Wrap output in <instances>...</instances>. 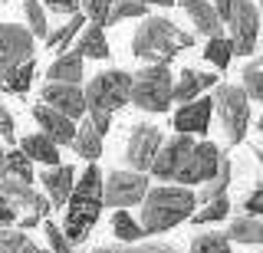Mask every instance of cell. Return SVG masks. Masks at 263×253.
Returning <instances> with one entry per match:
<instances>
[{
	"label": "cell",
	"mask_w": 263,
	"mask_h": 253,
	"mask_svg": "<svg viewBox=\"0 0 263 253\" xmlns=\"http://www.w3.org/2000/svg\"><path fill=\"white\" fill-rule=\"evenodd\" d=\"M187 46H194V33L178 30L168 17H145L132 33V56L145 60L148 66H168Z\"/></svg>",
	"instance_id": "obj_1"
},
{
	"label": "cell",
	"mask_w": 263,
	"mask_h": 253,
	"mask_svg": "<svg viewBox=\"0 0 263 253\" xmlns=\"http://www.w3.org/2000/svg\"><path fill=\"white\" fill-rule=\"evenodd\" d=\"M66 204H69V207H66V224L60 230L69 243H82L92 233L96 220L102 214V171L96 165H89L82 171V178L72 184V194H69Z\"/></svg>",
	"instance_id": "obj_2"
},
{
	"label": "cell",
	"mask_w": 263,
	"mask_h": 253,
	"mask_svg": "<svg viewBox=\"0 0 263 253\" xmlns=\"http://www.w3.org/2000/svg\"><path fill=\"white\" fill-rule=\"evenodd\" d=\"M197 207V198L191 187H148L145 201H142V230L148 233H164L171 227H178L181 220H187Z\"/></svg>",
	"instance_id": "obj_3"
},
{
	"label": "cell",
	"mask_w": 263,
	"mask_h": 253,
	"mask_svg": "<svg viewBox=\"0 0 263 253\" xmlns=\"http://www.w3.org/2000/svg\"><path fill=\"white\" fill-rule=\"evenodd\" d=\"M171 86H175V76H171L168 66H142L138 72H132V92L128 102L142 112H168L171 109Z\"/></svg>",
	"instance_id": "obj_4"
},
{
	"label": "cell",
	"mask_w": 263,
	"mask_h": 253,
	"mask_svg": "<svg viewBox=\"0 0 263 253\" xmlns=\"http://www.w3.org/2000/svg\"><path fill=\"white\" fill-rule=\"evenodd\" d=\"M214 112L220 115V125H224L227 145H240L247 138V128H250V99L243 95L240 86L234 83H217L214 86Z\"/></svg>",
	"instance_id": "obj_5"
},
{
	"label": "cell",
	"mask_w": 263,
	"mask_h": 253,
	"mask_svg": "<svg viewBox=\"0 0 263 253\" xmlns=\"http://www.w3.org/2000/svg\"><path fill=\"white\" fill-rule=\"evenodd\" d=\"M128 92H132V72L125 69H105L82 89V99H86V112H102L112 115L122 105H128Z\"/></svg>",
	"instance_id": "obj_6"
},
{
	"label": "cell",
	"mask_w": 263,
	"mask_h": 253,
	"mask_svg": "<svg viewBox=\"0 0 263 253\" xmlns=\"http://www.w3.org/2000/svg\"><path fill=\"white\" fill-rule=\"evenodd\" d=\"M0 194L13 204V210L20 214V227H23V230L43 224L46 214L53 210V204H49L40 191H33V184L16 181V178H4V181H0Z\"/></svg>",
	"instance_id": "obj_7"
},
{
	"label": "cell",
	"mask_w": 263,
	"mask_h": 253,
	"mask_svg": "<svg viewBox=\"0 0 263 253\" xmlns=\"http://www.w3.org/2000/svg\"><path fill=\"white\" fill-rule=\"evenodd\" d=\"M148 194V178L138 171H109L102 178V204L105 207H135Z\"/></svg>",
	"instance_id": "obj_8"
},
{
	"label": "cell",
	"mask_w": 263,
	"mask_h": 253,
	"mask_svg": "<svg viewBox=\"0 0 263 253\" xmlns=\"http://www.w3.org/2000/svg\"><path fill=\"white\" fill-rule=\"evenodd\" d=\"M230 27V46L237 56H250L257 50V36H260V10L253 0H234V10L227 17Z\"/></svg>",
	"instance_id": "obj_9"
},
{
	"label": "cell",
	"mask_w": 263,
	"mask_h": 253,
	"mask_svg": "<svg viewBox=\"0 0 263 253\" xmlns=\"http://www.w3.org/2000/svg\"><path fill=\"white\" fill-rule=\"evenodd\" d=\"M33 46L36 43H33L27 27H20V23H0V83L16 66L33 60Z\"/></svg>",
	"instance_id": "obj_10"
},
{
	"label": "cell",
	"mask_w": 263,
	"mask_h": 253,
	"mask_svg": "<svg viewBox=\"0 0 263 253\" xmlns=\"http://www.w3.org/2000/svg\"><path fill=\"white\" fill-rule=\"evenodd\" d=\"M164 142L161 128L148 125V122H142V125H132V135H128V145H125V161H128V171H138V174H145L148 168H152L155 154H158Z\"/></svg>",
	"instance_id": "obj_11"
},
{
	"label": "cell",
	"mask_w": 263,
	"mask_h": 253,
	"mask_svg": "<svg viewBox=\"0 0 263 253\" xmlns=\"http://www.w3.org/2000/svg\"><path fill=\"white\" fill-rule=\"evenodd\" d=\"M220 158H224V151H220L214 142H194V148H191V154H187L184 168L178 171L175 181H181V187L211 181V178L217 174V168H220Z\"/></svg>",
	"instance_id": "obj_12"
},
{
	"label": "cell",
	"mask_w": 263,
	"mask_h": 253,
	"mask_svg": "<svg viewBox=\"0 0 263 253\" xmlns=\"http://www.w3.org/2000/svg\"><path fill=\"white\" fill-rule=\"evenodd\" d=\"M191 148H194V138H191V135H175V138H164L148 171H152V174L158 178V181H175V178H178V171L184 168V161H187V154H191Z\"/></svg>",
	"instance_id": "obj_13"
},
{
	"label": "cell",
	"mask_w": 263,
	"mask_h": 253,
	"mask_svg": "<svg viewBox=\"0 0 263 253\" xmlns=\"http://www.w3.org/2000/svg\"><path fill=\"white\" fill-rule=\"evenodd\" d=\"M40 105L60 112V115L76 122L82 112H86V99H82L79 86H66V83H46L43 92H40Z\"/></svg>",
	"instance_id": "obj_14"
},
{
	"label": "cell",
	"mask_w": 263,
	"mask_h": 253,
	"mask_svg": "<svg viewBox=\"0 0 263 253\" xmlns=\"http://www.w3.org/2000/svg\"><path fill=\"white\" fill-rule=\"evenodd\" d=\"M214 112V99L211 95H197L194 102L181 105L175 112V132L178 135H204L208 132V122Z\"/></svg>",
	"instance_id": "obj_15"
},
{
	"label": "cell",
	"mask_w": 263,
	"mask_h": 253,
	"mask_svg": "<svg viewBox=\"0 0 263 253\" xmlns=\"http://www.w3.org/2000/svg\"><path fill=\"white\" fill-rule=\"evenodd\" d=\"M33 119H36V125L43 128V135L56 145V148H60V145H72V135H76V122L72 119L46 109V105H36V109H33Z\"/></svg>",
	"instance_id": "obj_16"
},
{
	"label": "cell",
	"mask_w": 263,
	"mask_h": 253,
	"mask_svg": "<svg viewBox=\"0 0 263 253\" xmlns=\"http://www.w3.org/2000/svg\"><path fill=\"white\" fill-rule=\"evenodd\" d=\"M217 86V76H211V72H201V69H184L181 76L175 79V86H171V102H194L197 95H204L208 89Z\"/></svg>",
	"instance_id": "obj_17"
},
{
	"label": "cell",
	"mask_w": 263,
	"mask_h": 253,
	"mask_svg": "<svg viewBox=\"0 0 263 253\" xmlns=\"http://www.w3.org/2000/svg\"><path fill=\"white\" fill-rule=\"evenodd\" d=\"M40 181H43L46 194H49L46 201L53 204V207H63V204L69 201V194H72V184H76V171L69 165H56V168H46Z\"/></svg>",
	"instance_id": "obj_18"
},
{
	"label": "cell",
	"mask_w": 263,
	"mask_h": 253,
	"mask_svg": "<svg viewBox=\"0 0 263 253\" xmlns=\"http://www.w3.org/2000/svg\"><path fill=\"white\" fill-rule=\"evenodd\" d=\"M181 7H184V13L191 17L194 30H197L201 36L214 40V36H220V33H224V23H220L217 10L211 7V0H184Z\"/></svg>",
	"instance_id": "obj_19"
},
{
	"label": "cell",
	"mask_w": 263,
	"mask_h": 253,
	"mask_svg": "<svg viewBox=\"0 0 263 253\" xmlns=\"http://www.w3.org/2000/svg\"><path fill=\"white\" fill-rule=\"evenodd\" d=\"M20 151L27 154L30 161H40V165H46V168L60 165V148H56L43 132H33L27 138H20Z\"/></svg>",
	"instance_id": "obj_20"
},
{
	"label": "cell",
	"mask_w": 263,
	"mask_h": 253,
	"mask_svg": "<svg viewBox=\"0 0 263 253\" xmlns=\"http://www.w3.org/2000/svg\"><path fill=\"white\" fill-rule=\"evenodd\" d=\"M82 56L72 50V53H63V56H56L53 63H49V83H66V86H79V79H82Z\"/></svg>",
	"instance_id": "obj_21"
},
{
	"label": "cell",
	"mask_w": 263,
	"mask_h": 253,
	"mask_svg": "<svg viewBox=\"0 0 263 253\" xmlns=\"http://www.w3.org/2000/svg\"><path fill=\"white\" fill-rule=\"evenodd\" d=\"M230 181H234V165H230V158L224 154L220 158V168H217V174L211 178V181H204L201 184V191L194 194L197 204H208V201H217V198H227V187Z\"/></svg>",
	"instance_id": "obj_22"
},
{
	"label": "cell",
	"mask_w": 263,
	"mask_h": 253,
	"mask_svg": "<svg viewBox=\"0 0 263 253\" xmlns=\"http://www.w3.org/2000/svg\"><path fill=\"white\" fill-rule=\"evenodd\" d=\"M227 240H237V243H253V247H263V217H234L227 227Z\"/></svg>",
	"instance_id": "obj_23"
},
{
	"label": "cell",
	"mask_w": 263,
	"mask_h": 253,
	"mask_svg": "<svg viewBox=\"0 0 263 253\" xmlns=\"http://www.w3.org/2000/svg\"><path fill=\"white\" fill-rule=\"evenodd\" d=\"M76 53L82 56V60H109V40H105V30L99 27V23H89L86 33L79 36V46Z\"/></svg>",
	"instance_id": "obj_24"
},
{
	"label": "cell",
	"mask_w": 263,
	"mask_h": 253,
	"mask_svg": "<svg viewBox=\"0 0 263 253\" xmlns=\"http://www.w3.org/2000/svg\"><path fill=\"white\" fill-rule=\"evenodd\" d=\"M72 151H76L79 158H86V161H96L99 154H102V138H99V132L89 125V122L76 125V135H72Z\"/></svg>",
	"instance_id": "obj_25"
},
{
	"label": "cell",
	"mask_w": 263,
	"mask_h": 253,
	"mask_svg": "<svg viewBox=\"0 0 263 253\" xmlns=\"http://www.w3.org/2000/svg\"><path fill=\"white\" fill-rule=\"evenodd\" d=\"M82 23H89V20L82 17V13H72V17L66 20V23H63L60 30H53V33L46 36V46H49V50H53L56 56L69 53V43H72V36L79 33V27H82Z\"/></svg>",
	"instance_id": "obj_26"
},
{
	"label": "cell",
	"mask_w": 263,
	"mask_h": 253,
	"mask_svg": "<svg viewBox=\"0 0 263 253\" xmlns=\"http://www.w3.org/2000/svg\"><path fill=\"white\" fill-rule=\"evenodd\" d=\"M33 76H36V63L27 60L23 66H16L10 76L0 83V89H4V92H10V95H27V89L33 86Z\"/></svg>",
	"instance_id": "obj_27"
},
{
	"label": "cell",
	"mask_w": 263,
	"mask_h": 253,
	"mask_svg": "<svg viewBox=\"0 0 263 253\" xmlns=\"http://www.w3.org/2000/svg\"><path fill=\"white\" fill-rule=\"evenodd\" d=\"M112 233L119 237L122 243H138V240L145 237L142 224H138V220L132 217L128 210H115V214H112Z\"/></svg>",
	"instance_id": "obj_28"
},
{
	"label": "cell",
	"mask_w": 263,
	"mask_h": 253,
	"mask_svg": "<svg viewBox=\"0 0 263 253\" xmlns=\"http://www.w3.org/2000/svg\"><path fill=\"white\" fill-rule=\"evenodd\" d=\"M204 60H208L211 66H217V69H227L230 60H234V46H230V40L227 36L208 40V43H204Z\"/></svg>",
	"instance_id": "obj_29"
},
{
	"label": "cell",
	"mask_w": 263,
	"mask_h": 253,
	"mask_svg": "<svg viewBox=\"0 0 263 253\" xmlns=\"http://www.w3.org/2000/svg\"><path fill=\"white\" fill-rule=\"evenodd\" d=\"M23 17H27V30H30V36L36 40V36H49V23H46V10H43V4L40 0H23Z\"/></svg>",
	"instance_id": "obj_30"
},
{
	"label": "cell",
	"mask_w": 263,
	"mask_h": 253,
	"mask_svg": "<svg viewBox=\"0 0 263 253\" xmlns=\"http://www.w3.org/2000/svg\"><path fill=\"white\" fill-rule=\"evenodd\" d=\"M243 95L253 102H263V56L260 60H253L250 66L243 69Z\"/></svg>",
	"instance_id": "obj_31"
},
{
	"label": "cell",
	"mask_w": 263,
	"mask_h": 253,
	"mask_svg": "<svg viewBox=\"0 0 263 253\" xmlns=\"http://www.w3.org/2000/svg\"><path fill=\"white\" fill-rule=\"evenodd\" d=\"M7 178H16L27 184L33 181V161L20 148H7Z\"/></svg>",
	"instance_id": "obj_32"
},
{
	"label": "cell",
	"mask_w": 263,
	"mask_h": 253,
	"mask_svg": "<svg viewBox=\"0 0 263 253\" xmlns=\"http://www.w3.org/2000/svg\"><path fill=\"white\" fill-rule=\"evenodd\" d=\"M148 7L138 4V0H115L109 17H105V27H112V23H122V20H135V17H145Z\"/></svg>",
	"instance_id": "obj_33"
},
{
	"label": "cell",
	"mask_w": 263,
	"mask_h": 253,
	"mask_svg": "<svg viewBox=\"0 0 263 253\" xmlns=\"http://www.w3.org/2000/svg\"><path fill=\"white\" fill-rule=\"evenodd\" d=\"M89 253H184L171 243H122V247H96Z\"/></svg>",
	"instance_id": "obj_34"
},
{
	"label": "cell",
	"mask_w": 263,
	"mask_h": 253,
	"mask_svg": "<svg viewBox=\"0 0 263 253\" xmlns=\"http://www.w3.org/2000/svg\"><path fill=\"white\" fill-rule=\"evenodd\" d=\"M230 214V201L227 198H217V201H208L201 210H194L191 214V220L197 227H204V224H214V220H224Z\"/></svg>",
	"instance_id": "obj_35"
},
{
	"label": "cell",
	"mask_w": 263,
	"mask_h": 253,
	"mask_svg": "<svg viewBox=\"0 0 263 253\" xmlns=\"http://www.w3.org/2000/svg\"><path fill=\"white\" fill-rule=\"evenodd\" d=\"M191 253H230V240L224 233H197L191 240Z\"/></svg>",
	"instance_id": "obj_36"
},
{
	"label": "cell",
	"mask_w": 263,
	"mask_h": 253,
	"mask_svg": "<svg viewBox=\"0 0 263 253\" xmlns=\"http://www.w3.org/2000/svg\"><path fill=\"white\" fill-rule=\"evenodd\" d=\"M112 4L115 0H79V13L89 23H99V27H102L105 17H109V10H112Z\"/></svg>",
	"instance_id": "obj_37"
},
{
	"label": "cell",
	"mask_w": 263,
	"mask_h": 253,
	"mask_svg": "<svg viewBox=\"0 0 263 253\" xmlns=\"http://www.w3.org/2000/svg\"><path fill=\"white\" fill-rule=\"evenodd\" d=\"M43 230H46V243H49V250H53V253H76V250H72V243L63 237V230L53 224V220H43Z\"/></svg>",
	"instance_id": "obj_38"
},
{
	"label": "cell",
	"mask_w": 263,
	"mask_h": 253,
	"mask_svg": "<svg viewBox=\"0 0 263 253\" xmlns=\"http://www.w3.org/2000/svg\"><path fill=\"white\" fill-rule=\"evenodd\" d=\"M27 243V233L13 230V227H0V253H16Z\"/></svg>",
	"instance_id": "obj_39"
},
{
	"label": "cell",
	"mask_w": 263,
	"mask_h": 253,
	"mask_svg": "<svg viewBox=\"0 0 263 253\" xmlns=\"http://www.w3.org/2000/svg\"><path fill=\"white\" fill-rule=\"evenodd\" d=\"M40 4H43V10L49 7L53 13H66V17L79 13V0H40Z\"/></svg>",
	"instance_id": "obj_40"
},
{
	"label": "cell",
	"mask_w": 263,
	"mask_h": 253,
	"mask_svg": "<svg viewBox=\"0 0 263 253\" xmlns=\"http://www.w3.org/2000/svg\"><path fill=\"white\" fill-rule=\"evenodd\" d=\"M243 210H247V217H263V187H257L253 194L243 198Z\"/></svg>",
	"instance_id": "obj_41"
},
{
	"label": "cell",
	"mask_w": 263,
	"mask_h": 253,
	"mask_svg": "<svg viewBox=\"0 0 263 253\" xmlns=\"http://www.w3.org/2000/svg\"><path fill=\"white\" fill-rule=\"evenodd\" d=\"M0 138L4 142H13L16 138V125H13V115H10L7 105H0Z\"/></svg>",
	"instance_id": "obj_42"
},
{
	"label": "cell",
	"mask_w": 263,
	"mask_h": 253,
	"mask_svg": "<svg viewBox=\"0 0 263 253\" xmlns=\"http://www.w3.org/2000/svg\"><path fill=\"white\" fill-rule=\"evenodd\" d=\"M16 220H20V214H16L13 210V204L4 198V194H0V227H13Z\"/></svg>",
	"instance_id": "obj_43"
},
{
	"label": "cell",
	"mask_w": 263,
	"mask_h": 253,
	"mask_svg": "<svg viewBox=\"0 0 263 253\" xmlns=\"http://www.w3.org/2000/svg\"><path fill=\"white\" fill-rule=\"evenodd\" d=\"M211 7L217 10V17H220V23H227V17H230V10H234V0H211Z\"/></svg>",
	"instance_id": "obj_44"
},
{
	"label": "cell",
	"mask_w": 263,
	"mask_h": 253,
	"mask_svg": "<svg viewBox=\"0 0 263 253\" xmlns=\"http://www.w3.org/2000/svg\"><path fill=\"white\" fill-rule=\"evenodd\" d=\"M7 178V148H4V138H0V181Z\"/></svg>",
	"instance_id": "obj_45"
},
{
	"label": "cell",
	"mask_w": 263,
	"mask_h": 253,
	"mask_svg": "<svg viewBox=\"0 0 263 253\" xmlns=\"http://www.w3.org/2000/svg\"><path fill=\"white\" fill-rule=\"evenodd\" d=\"M16 253H46V250H43V247H36V243H33L30 237H27V243H23V247L16 250Z\"/></svg>",
	"instance_id": "obj_46"
},
{
	"label": "cell",
	"mask_w": 263,
	"mask_h": 253,
	"mask_svg": "<svg viewBox=\"0 0 263 253\" xmlns=\"http://www.w3.org/2000/svg\"><path fill=\"white\" fill-rule=\"evenodd\" d=\"M138 4H145V7H171V4H175V0H138Z\"/></svg>",
	"instance_id": "obj_47"
},
{
	"label": "cell",
	"mask_w": 263,
	"mask_h": 253,
	"mask_svg": "<svg viewBox=\"0 0 263 253\" xmlns=\"http://www.w3.org/2000/svg\"><path fill=\"white\" fill-rule=\"evenodd\" d=\"M257 128H260V132H263V115H260V122H257Z\"/></svg>",
	"instance_id": "obj_48"
},
{
	"label": "cell",
	"mask_w": 263,
	"mask_h": 253,
	"mask_svg": "<svg viewBox=\"0 0 263 253\" xmlns=\"http://www.w3.org/2000/svg\"><path fill=\"white\" fill-rule=\"evenodd\" d=\"M257 10H263V0H257Z\"/></svg>",
	"instance_id": "obj_49"
},
{
	"label": "cell",
	"mask_w": 263,
	"mask_h": 253,
	"mask_svg": "<svg viewBox=\"0 0 263 253\" xmlns=\"http://www.w3.org/2000/svg\"><path fill=\"white\" fill-rule=\"evenodd\" d=\"M260 253H263V250H260Z\"/></svg>",
	"instance_id": "obj_50"
}]
</instances>
